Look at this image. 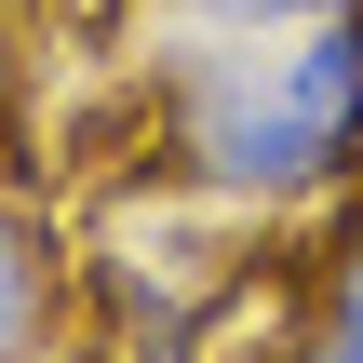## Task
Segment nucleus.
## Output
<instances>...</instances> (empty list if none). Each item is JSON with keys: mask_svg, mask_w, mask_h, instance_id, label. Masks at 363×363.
Wrapping results in <instances>:
<instances>
[{"mask_svg": "<svg viewBox=\"0 0 363 363\" xmlns=\"http://www.w3.org/2000/svg\"><path fill=\"white\" fill-rule=\"evenodd\" d=\"M67 350V242L40 202L0 189V363H54Z\"/></svg>", "mask_w": 363, "mask_h": 363, "instance_id": "nucleus-2", "label": "nucleus"}, {"mask_svg": "<svg viewBox=\"0 0 363 363\" xmlns=\"http://www.w3.org/2000/svg\"><path fill=\"white\" fill-rule=\"evenodd\" d=\"M283 363H363V337H337V323H310V337H296Z\"/></svg>", "mask_w": 363, "mask_h": 363, "instance_id": "nucleus-5", "label": "nucleus"}, {"mask_svg": "<svg viewBox=\"0 0 363 363\" xmlns=\"http://www.w3.org/2000/svg\"><path fill=\"white\" fill-rule=\"evenodd\" d=\"M175 162L216 202H323L363 175V13L256 27V40H175L162 67Z\"/></svg>", "mask_w": 363, "mask_h": 363, "instance_id": "nucleus-1", "label": "nucleus"}, {"mask_svg": "<svg viewBox=\"0 0 363 363\" xmlns=\"http://www.w3.org/2000/svg\"><path fill=\"white\" fill-rule=\"evenodd\" d=\"M310 323H337V337H363V216L323 242V283H310Z\"/></svg>", "mask_w": 363, "mask_h": 363, "instance_id": "nucleus-4", "label": "nucleus"}, {"mask_svg": "<svg viewBox=\"0 0 363 363\" xmlns=\"http://www.w3.org/2000/svg\"><path fill=\"white\" fill-rule=\"evenodd\" d=\"M323 13H363V0H175L189 40H256V27H323Z\"/></svg>", "mask_w": 363, "mask_h": 363, "instance_id": "nucleus-3", "label": "nucleus"}]
</instances>
